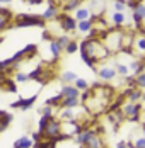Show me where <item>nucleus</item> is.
<instances>
[{
  "mask_svg": "<svg viewBox=\"0 0 145 148\" xmlns=\"http://www.w3.org/2000/svg\"><path fill=\"white\" fill-rule=\"evenodd\" d=\"M80 51L84 53V55H89L90 58H94L96 61H99V60H106L108 58V55L111 53L104 43H101L99 39H96V38H89L86 41H82L80 43Z\"/></svg>",
  "mask_w": 145,
  "mask_h": 148,
  "instance_id": "obj_1",
  "label": "nucleus"
},
{
  "mask_svg": "<svg viewBox=\"0 0 145 148\" xmlns=\"http://www.w3.org/2000/svg\"><path fill=\"white\" fill-rule=\"evenodd\" d=\"M104 45L106 48L111 51V53H116V51H121V39H123V31H116V29H109L104 32Z\"/></svg>",
  "mask_w": 145,
  "mask_h": 148,
  "instance_id": "obj_2",
  "label": "nucleus"
},
{
  "mask_svg": "<svg viewBox=\"0 0 145 148\" xmlns=\"http://www.w3.org/2000/svg\"><path fill=\"white\" fill-rule=\"evenodd\" d=\"M44 17L41 15H32V14H22L17 15L15 21L12 22V26L15 27H26V26H43Z\"/></svg>",
  "mask_w": 145,
  "mask_h": 148,
  "instance_id": "obj_3",
  "label": "nucleus"
},
{
  "mask_svg": "<svg viewBox=\"0 0 145 148\" xmlns=\"http://www.w3.org/2000/svg\"><path fill=\"white\" fill-rule=\"evenodd\" d=\"M121 109H123V114H125V118L126 121H140V111H142V107H140V104L138 102H128L125 104V106H121Z\"/></svg>",
  "mask_w": 145,
  "mask_h": 148,
  "instance_id": "obj_4",
  "label": "nucleus"
},
{
  "mask_svg": "<svg viewBox=\"0 0 145 148\" xmlns=\"http://www.w3.org/2000/svg\"><path fill=\"white\" fill-rule=\"evenodd\" d=\"M131 53L138 58L145 60V34H135V39H133V46H131Z\"/></svg>",
  "mask_w": 145,
  "mask_h": 148,
  "instance_id": "obj_5",
  "label": "nucleus"
},
{
  "mask_svg": "<svg viewBox=\"0 0 145 148\" xmlns=\"http://www.w3.org/2000/svg\"><path fill=\"white\" fill-rule=\"evenodd\" d=\"M61 134V121L60 119H51L50 123H48V126H46V130H44V138H57Z\"/></svg>",
  "mask_w": 145,
  "mask_h": 148,
  "instance_id": "obj_6",
  "label": "nucleus"
},
{
  "mask_svg": "<svg viewBox=\"0 0 145 148\" xmlns=\"http://www.w3.org/2000/svg\"><path fill=\"white\" fill-rule=\"evenodd\" d=\"M58 21L61 22V27H63V31H67V32L77 31L79 21H77L75 17H70V15H67V14H61L60 17H58Z\"/></svg>",
  "mask_w": 145,
  "mask_h": 148,
  "instance_id": "obj_7",
  "label": "nucleus"
},
{
  "mask_svg": "<svg viewBox=\"0 0 145 148\" xmlns=\"http://www.w3.org/2000/svg\"><path fill=\"white\" fill-rule=\"evenodd\" d=\"M36 99H38V95H32V97H29V99H19V101H15V102L10 104V107H12V109H21V111L24 112V111H28L29 107L36 102Z\"/></svg>",
  "mask_w": 145,
  "mask_h": 148,
  "instance_id": "obj_8",
  "label": "nucleus"
},
{
  "mask_svg": "<svg viewBox=\"0 0 145 148\" xmlns=\"http://www.w3.org/2000/svg\"><path fill=\"white\" fill-rule=\"evenodd\" d=\"M96 73H97V77H99L101 80L109 82V80H113L116 75H118V70L113 68V66H102V68H99V70H96Z\"/></svg>",
  "mask_w": 145,
  "mask_h": 148,
  "instance_id": "obj_9",
  "label": "nucleus"
},
{
  "mask_svg": "<svg viewBox=\"0 0 145 148\" xmlns=\"http://www.w3.org/2000/svg\"><path fill=\"white\" fill-rule=\"evenodd\" d=\"M58 118L61 121H79V114L75 112V107H61Z\"/></svg>",
  "mask_w": 145,
  "mask_h": 148,
  "instance_id": "obj_10",
  "label": "nucleus"
},
{
  "mask_svg": "<svg viewBox=\"0 0 145 148\" xmlns=\"http://www.w3.org/2000/svg\"><path fill=\"white\" fill-rule=\"evenodd\" d=\"M82 148H106V145H104V141L101 140V136L94 131V134L89 138V141Z\"/></svg>",
  "mask_w": 145,
  "mask_h": 148,
  "instance_id": "obj_11",
  "label": "nucleus"
},
{
  "mask_svg": "<svg viewBox=\"0 0 145 148\" xmlns=\"http://www.w3.org/2000/svg\"><path fill=\"white\" fill-rule=\"evenodd\" d=\"M128 66H130L131 73L137 77V75H140V73H144V72H145V60L137 58V60H133Z\"/></svg>",
  "mask_w": 145,
  "mask_h": 148,
  "instance_id": "obj_12",
  "label": "nucleus"
},
{
  "mask_svg": "<svg viewBox=\"0 0 145 148\" xmlns=\"http://www.w3.org/2000/svg\"><path fill=\"white\" fill-rule=\"evenodd\" d=\"M34 140L32 136H21L19 140H15V143L12 145V148H32L34 147Z\"/></svg>",
  "mask_w": 145,
  "mask_h": 148,
  "instance_id": "obj_13",
  "label": "nucleus"
},
{
  "mask_svg": "<svg viewBox=\"0 0 145 148\" xmlns=\"http://www.w3.org/2000/svg\"><path fill=\"white\" fill-rule=\"evenodd\" d=\"M60 92L63 94V97H80V90L75 85H70V84H63Z\"/></svg>",
  "mask_w": 145,
  "mask_h": 148,
  "instance_id": "obj_14",
  "label": "nucleus"
},
{
  "mask_svg": "<svg viewBox=\"0 0 145 148\" xmlns=\"http://www.w3.org/2000/svg\"><path fill=\"white\" fill-rule=\"evenodd\" d=\"M92 134H94V130H89V128H86L84 131H80V133H79L77 136H75V140H73V141H75L77 145L84 147V145H86L87 141H89V138H90Z\"/></svg>",
  "mask_w": 145,
  "mask_h": 148,
  "instance_id": "obj_15",
  "label": "nucleus"
},
{
  "mask_svg": "<svg viewBox=\"0 0 145 148\" xmlns=\"http://www.w3.org/2000/svg\"><path fill=\"white\" fill-rule=\"evenodd\" d=\"M123 95H125V97H128V101H130V102H138V101H144V94L138 90V87L125 90V94H123Z\"/></svg>",
  "mask_w": 145,
  "mask_h": 148,
  "instance_id": "obj_16",
  "label": "nucleus"
},
{
  "mask_svg": "<svg viewBox=\"0 0 145 148\" xmlns=\"http://www.w3.org/2000/svg\"><path fill=\"white\" fill-rule=\"evenodd\" d=\"M111 22H113L115 27H123V26H126L128 19H126L125 12H115V14L111 15Z\"/></svg>",
  "mask_w": 145,
  "mask_h": 148,
  "instance_id": "obj_17",
  "label": "nucleus"
},
{
  "mask_svg": "<svg viewBox=\"0 0 145 148\" xmlns=\"http://www.w3.org/2000/svg\"><path fill=\"white\" fill-rule=\"evenodd\" d=\"M17 82H15V78H7V77H3V80H2V90H5V92H17Z\"/></svg>",
  "mask_w": 145,
  "mask_h": 148,
  "instance_id": "obj_18",
  "label": "nucleus"
},
{
  "mask_svg": "<svg viewBox=\"0 0 145 148\" xmlns=\"http://www.w3.org/2000/svg\"><path fill=\"white\" fill-rule=\"evenodd\" d=\"M43 17H44V21H53V19H58V17H60V14H58V7L50 3V5H48V9L44 10Z\"/></svg>",
  "mask_w": 145,
  "mask_h": 148,
  "instance_id": "obj_19",
  "label": "nucleus"
},
{
  "mask_svg": "<svg viewBox=\"0 0 145 148\" xmlns=\"http://www.w3.org/2000/svg\"><path fill=\"white\" fill-rule=\"evenodd\" d=\"M0 116H2V124H0V128H2V131H5L7 128H9V124L14 121V114H10V112H7V111H0Z\"/></svg>",
  "mask_w": 145,
  "mask_h": 148,
  "instance_id": "obj_20",
  "label": "nucleus"
},
{
  "mask_svg": "<svg viewBox=\"0 0 145 148\" xmlns=\"http://www.w3.org/2000/svg\"><path fill=\"white\" fill-rule=\"evenodd\" d=\"M79 22L80 21H86V19H90V9L89 7H79L77 10H75V15H73Z\"/></svg>",
  "mask_w": 145,
  "mask_h": 148,
  "instance_id": "obj_21",
  "label": "nucleus"
},
{
  "mask_svg": "<svg viewBox=\"0 0 145 148\" xmlns=\"http://www.w3.org/2000/svg\"><path fill=\"white\" fill-rule=\"evenodd\" d=\"M80 97H63L61 107H79L80 106Z\"/></svg>",
  "mask_w": 145,
  "mask_h": 148,
  "instance_id": "obj_22",
  "label": "nucleus"
},
{
  "mask_svg": "<svg viewBox=\"0 0 145 148\" xmlns=\"http://www.w3.org/2000/svg\"><path fill=\"white\" fill-rule=\"evenodd\" d=\"M50 49H51V55H53V60L57 61V60H60V55H61V46L58 45L57 39H53V41H50Z\"/></svg>",
  "mask_w": 145,
  "mask_h": 148,
  "instance_id": "obj_23",
  "label": "nucleus"
},
{
  "mask_svg": "<svg viewBox=\"0 0 145 148\" xmlns=\"http://www.w3.org/2000/svg\"><path fill=\"white\" fill-rule=\"evenodd\" d=\"M80 3H82V0H67V2L63 3V10H65V12H70V10H77L79 7H82Z\"/></svg>",
  "mask_w": 145,
  "mask_h": 148,
  "instance_id": "obj_24",
  "label": "nucleus"
},
{
  "mask_svg": "<svg viewBox=\"0 0 145 148\" xmlns=\"http://www.w3.org/2000/svg\"><path fill=\"white\" fill-rule=\"evenodd\" d=\"M131 145L133 148H145V134H133L131 138Z\"/></svg>",
  "mask_w": 145,
  "mask_h": 148,
  "instance_id": "obj_25",
  "label": "nucleus"
},
{
  "mask_svg": "<svg viewBox=\"0 0 145 148\" xmlns=\"http://www.w3.org/2000/svg\"><path fill=\"white\" fill-rule=\"evenodd\" d=\"M89 9L94 10V15H101V12L104 10V3H102V0H92Z\"/></svg>",
  "mask_w": 145,
  "mask_h": 148,
  "instance_id": "obj_26",
  "label": "nucleus"
},
{
  "mask_svg": "<svg viewBox=\"0 0 145 148\" xmlns=\"http://www.w3.org/2000/svg\"><path fill=\"white\" fill-rule=\"evenodd\" d=\"M61 101H63V94L60 92V94H57L55 97L46 99V101H44V104H46V106H61Z\"/></svg>",
  "mask_w": 145,
  "mask_h": 148,
  "instance_id": "obj_27",
  "label": "nucleus"
},
{
  "mask_svg": "<svg viewBox=\"0 0 145 148\" xmlns=\"http://www.w3.org/2000/svg\"><path fill=\"white\" fill-rule=\"evenodd\" d=\"M79 77L73 73V72H63L61 73V80H63V84H72V82H75Z\"/></svg>",
  "mask_w": 145,
  "mask_h": 148,
  "instance_id": "obj_28",
  "label": "nucleus"
},
{
  "mask_svg": "<svg viewBox=\"0 0 145 148\" xmlns=\"http://www.w3.org/2000/svg\"><path fill=\"white\" fill-rule=\"evenodd\" d=\"M113 7H115L116 12H125L126 7H128V2H126V0H115Z\"/></svg>",
  "mask_w": 145,
  "mask_h": 148,
  "instance_id": "obj_29",
  "label": "nucleus"
},
{
  "mask_svg": "<svg viewBox=\"0 0 145 148\" xmlns=\"http://www.w3.org/2000/svg\"><path fill=\"white\" fill-rule=\"evenodd\" d=\"M116 70H118V75H121L123 78H125V77H128V75L131 73V70H130V66H128V65H116Z\"/></svg>",
  "mask_w": 145,
  "mask_h": 148,
  "instance_id": "obj_30",
  "label": "nucleus"
},
{
  "mask_svg": "<svg viewBox=\"0 0 145 148\" xmlns=\"http://www.w3.org/2000/svg\"><path fill=\"white\" fill-rule=\"evenodd\" d=\"M73 84H75V87L80 90V92H84V90L89 89V82H87L86 78H77V80H75Z\"/></svg>",
  "mask_w": 145,
  "mask_h": 148,
  "instance_id": "obj_31",
  "label": "nucleus"
},
{
  "mask_svg": "<svg viewBox=\"0 0 145 148\" xmlns=\"http://www.w3.org/2000/svg\"><path fill=\"white\" fill-rule=\"evenodd\" d=\"M79 49H80V45H79V43H75V41H70V43H68V46L65 48V53L73 55V53H77Z\"/></svg>",
  "mask_w": 145,
  "mask_h": 148,
  "instance_id": "obj_32",
  "label": "nucleus"
},
{
  "mask_svg": "<svg viewBox=\"0 0 145 148\" xmlns=\"http://www.w3.org/2000/svg\"><path fill=\"white\" fill-rule=\"evenodd\" d=\"M39 116H55V111H53V106H46L39 109Z\"/></svg>",
  "mask_w": 145,
  "mask_h": 148,
  "instance_id": "obj_33",
  "label": "nucleus"
},
{
  "mask_svg": "<svg viewBox=\"0 0 145 148\" xmlns=\"http://www.w3.org/2000/svg\"><path fill=\"white\" fill-rule=\"evenodd\" d=\"M82 61L86 63L89 68H96V66H97V61H96L94 58H90L89 55H84V53H82Z\"/></svg>",
  "mask_w": 145,
  "mask_h": 148,
  "instance_id": "obj_34",
  "label": "nucleus"
},
{
  "mask_svg": "<svg viewBox=\"0 0 145 148\" xmlns=\"http://www.w3.org/2000/svg\"><path fill=\"white\" fill-rule=\"evenodd\" d=\"M15 82L19 84V82H26V80H31L29 78V73H24V72H15Z\"/></svg>",
  "mask_w": 145,
  "mask_h": 148,
  "instance_id": "obj_35",
  "label": "nucleus"
},
{
  "mask_svg": "<svg viewBox=\"0 0 145 148\" xmlns=\"http://www.w3.org/2000/svg\"><path fill=\"white\" fill-rule=\"evenodd\" d=\"M57 41H58V45H60L61 48H63V49H65V48L68 46V43H70L72 39H70L68 36H60V38H57Z\"/></svg>",
  "mask_w": 145,
  "mask_h": 148,
  "instance_id": "obj_36",
  "label": "nucleus"
},
{
  "mask_svg": "<svg viewBox=\"0 0 145 148\" xmlns=\"http://www.w3.org/2000/svg\"><path fill=\"white\" fill-rule=\"evenodd\" d=\"M135 78H137V87L138 89H145V72L140 75H137Z\"/></svg>",
  "mask_w": 145,
  "mask_h": 148,
  "instance_id": "obj_37",
  "label": "nucleus"
},
{
  "mask_svg": "<svg viewBox=\"0 0 145 148\" xmlns=\"http://www.w3.org/2000/svg\"><path fill=\"white\" fill-rule=\"evenodd\" d=\"M116 148H133V145H131V143H128V141H119Z\"/></svg>",
  "mask_w": 145,
  "mask_h": 148,
  "instance_id": "obj_38",
  "label": "nucleus"
},
{
  "mask_svg": "<svg viewBox=\"0 0 145 148\" xmlns=\"http://www.w3.org/2000/svg\"><path fill=\"white\" fill-rule=\"evenodd\" d=\"M28 5H39V3H43V0H24Z\"/></svg>",
  "mask_w": 145,
  "mask_h": 148,
  "instance_id": "obj_39",
  "label": "nucleus"
},
{
  "mask_svg": "<svg viewBox=\"0 0 145 148\" xmlns=\"http://www.w3.org/2000/svg\"><path fill=\"white\" fill-rule=\"evenodd\" d=\"M9 2H12V0H0V3H9Z\"/></svg>",
  "mask_w": 145,
  "mask_h": 148,
  "instance_id": "obj_40",
  "label": "nucleus"
}]
</instances>
